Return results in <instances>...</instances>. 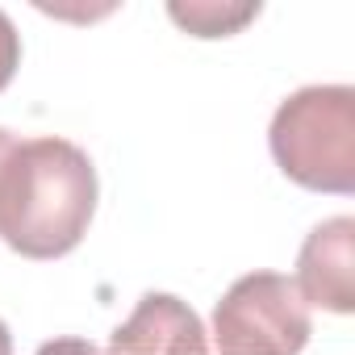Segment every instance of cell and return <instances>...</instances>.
Instances as JSON below:
<instances>
[{
  "label": "cell",
  "instance_id": "ba28073f",
  "mask_svg": "<svg viewBox=\"0 0 355 355\" xmlns=\"http://www.w3.org/2000/svg\"><path fill=\"white\" fill-rule=\"evenodd\" d=\"M0 355H9V330L0 326Z\"/></svg>",
  "mask_w": 355,
  "mask_h": 355
},
{
  "label": "cell",
  "instance_id": "7a4b0ae2",
  "mask_svg": "<svg viewBox=\"0 0 355 355\" xmlns=\"http://www.w3.org/2000/svg\"><path fill=\"white\" fill-rule=\"evenodd\" d=\"M272 159L293 184L313 193H355V88L313 84L293 92L268 130Z\"/></svg>",
  "mask_w": 355,
  "mask_h": 355
},
{
  "label": "cell",
  "instance_id": "5b68a950",
  "mask_svg": "<svg viewBox=\"0 0 355 355\" xmlns=\"http://www.w3.org/2000/svg\"><path fill=\"white\" fill-rule=\"evenodd\" d=\"M109 355H209V347L193 309L167 293H146L134 318L117 330Z\"/></svg>",
  "mask_w": 355,
  "mask_h": 355
},
{
  "label": "cell",
  "instance_id": "277c9868",
  "mask_svg": "<svg viewBox=\"0 0 355 355\" xmlns=\"http://www.w3.org/2000/svg\"><path fill=\"white\" fill-rule=\"evenodd\" d=\"M293 284L305 297V305H322L330 313L355 309V222L351 218L322 222L305 239Z\"/></svg>",
  "mask_w": 355,
  "mask_h": 355
},
{
  "label": "cell",
  "instance_id": "6da1fadb",
  "mask_svg": "<svg viewBox=\"0 0 355 355\" xmlns=\"http://www.w3.org/2000/svg\"><path fill=\"white\" fill-rule=\"evenodd\" d=\"M96 214V167L67 138L17 142L0 171V239L26 259L80 247Z\"/></svg>",
  "mask_w": 355,
  "mask_h": 355
},
{
  "label": "cell",
  "instance_id": "8992f818",
  "mask_svg": "<svg viewBox=\"0 0 355 355\" xmlns=\"http://www.w3.org/2000/svg\"><path fill=\"white\" fill-rule=\"evenodd\" d=\"M17 63H21V38H17V26L0 13V92H5L17 76Z\"/></svg>",
  "mask_w": 355,
  "mask_h": 355
},
{
  "label": "cell",
  "instance_id": "3957f363",
  "mask_svg": "<svg viewBox=\"0 0 355 355\" xmlns=\"http://www.w3.org/2000/svg\"><path fill=\"white\" fill-rule=\"evenodd\" d=\"M218 355H301L309 305L280 272H251L226 288L214 309Z\"/></svg>",
  "mask_w": 355,
  "mask_h": 355
},
{
  "label": "cell",
  "instance_id": "52a82bcc",
  "mask_svg": "<svg viewBox=\"0 0 355 355\" xmlns=\"http://www.w3.org/2000/svg\"><path fill=\"white\" fill-rule=\"evenodd\" d=\"M13 134H5V130H0V171H5V163H9V155H13Z\"/></svg>",
  "mask_w": 355,
  "mask_h": 355
}]
</instances>
